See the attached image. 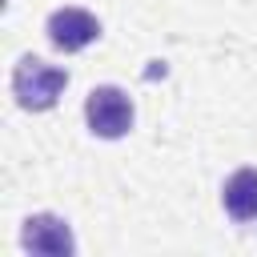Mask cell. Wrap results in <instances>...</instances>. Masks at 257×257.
<instances>
[{"instance_id":"cell-5","label":"cell","mask_w":257,"mask_h":257,"mask_svg":"<svg viewBox=\"0 0 257 257\" xmlns=\"http://www.w3.org/2000/svg\"><path fill=\"white\" fill-rule=\"evenodd\" d=\"M221 201L233 221H257V169H237L225 181Z\"/></svg>"},{"instance_id":"cell-2","label":"cell","mask_w":257,"mask_h":257,"mask_svg":"<svg viewBox=\"0 0 257 257\" xmlns=\"http://www.w3.org/2000/svg\"><path fill=\"white\" fill-rule=\"evenodd\" d=\"M84 120H88V128H92L96 137H104V141L124 137V133L133 128V100H128V92H120L116 84L92 88L88 100H84Z\"/></svg>"},{"instance_id":"cell-4","label":"cell","mask_w":257,"mask_h":257,"mask_svg":"<svg viewBox=\"0 0 257 257\" xmlns=\"http://www.w3.org/2000/svg\"><path fill=\"white\" fill-rule=\"evenodd\" d=\"M20 245L32 249V253H44V257H68V253L76 249L68 221H60V217H52V213L28 217L24 229H20Z\"/></svg>"},{"instance_id":"cell-3","label":"cell","mask_w":257,"mask_h":257,"mask_svg":"<svg viewBox=\"0 0 257 257\" xmlns=\"http://www.w3.org/2000/svg\"><path fill=\"white\" fill-rule=\"evenodd\" d=\"M100 36V20L84 8H56L48 16V40L60 52H80Z\"/></svg>"},{"instance_id":"cell-1","label":"cell","mask_w":257,"mask_h":257,"mask_svg":"<svg viewBox=\"0 0 257 257\" xmlns=\"http://www.w3.org/2000/svg\"><path fill=\"white\" fill-rule=\"evenodd\" d=\"M64 84H68V72L40 56H20V64L12 68V92H16L20 108H28V112L52 108L56 96L64 92Z\"/></svg>"}]
</instances>
